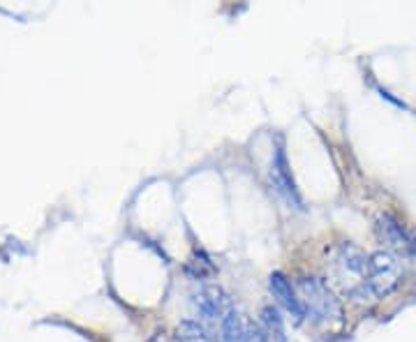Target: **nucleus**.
I'll list each match as a JSON object with an SVG mask.
<instances>
[{"mask_svg": "<svg viewBox=\"0 0 416 342\" xmlns=\"http://www.w3.org/2000/svg\"><path fill=\"white\" fill-rule=\"evenodd\" d=\"M148 342H171V338H169V336H167V333H164V331H157V333H155V336H153V338H150Z\"/></svg>", "mask_w": 416, "mask_h": 342, "instance_id": "nucleus-12", "label": "nucleus"}, {"mask_svg": "<svg viewBox=\"0 0 416 342\" xmlns=\"http://www.w3.org/2000/svg\"><path fill=\"white\" fill-rule=\"evenodd\" d=\"M400 282H403V268H400V261L394 254L386 250L370 254V261H368V289H370L372 296H389L400 287Z\"/></svg>", "mask_w": 416, "mask_h": 342, "instance_id": "nucleus-3", "label": "nucleus"}, {"mask_svg": "<svg viewBox=\"0 0 416 342\" xmlns=\"http://www.w3.org/2000/svg\"><path fill=\"white\" fill-rule=\"evenodd\" d=\"M268 180H271V188L275 190V195L282 199L290 209L303 211V199L299 195V188H296V183H294V176H292L290 162H287V153H285L282 144L275 148L273 162H271V171H268Z\"/></svg>", "mask_w": 416, "mask_h": 342, "instance_id": "nucleus-5", "label": "nucleus"}, {"mask_svg": "<svg viewBox=\"0 0 416 342\" xmlns=\"http://www.w3.org/2000/svg\"><path fill=\"white\" fill-rule=\"evenodd\" d=\"M368 261L370 257L354 243H342L335 250L333 270L335 280L354 301H363V296H372L368 289Z\"/></svg>", "mask_w": 416, "mask_h": 342, "instance_id": "nucleus-2", "label": "nucleus"}, {"mask_svg": "<svg viewBox=\"0 0 416 342\" xmlns=\"http://www.w3.org/2000/svg\"><path fill=\"white\" fill-rule=\"evenodd\" d=\"M192 303H195L197 313L202 315V320L218 324L227 317V313H231V301L227 296V291L218 287V284H202L192 291Z\"/></svg>", "mask_w": 416, "mask_h": 342, "instance_id": "nucleus-6", "label": "nucleus"}, {"mask_svg": "<svg viewBox=\"0 0 416 342\" xmlns=\"http://www.w3.org/2000/svg\"><path fill=\"white\" fill-rule=\"evenodd\" d=\"M261 324L264 329H266L268 338L275 340V342H287V336H285V322L282 317H280V313L273 308V305H266L261 310Z\"/></svg>", "mask_w": 416, "mask_h": 342, "instance_id": "nucleus-9", "label": "nucleus"}, {"mask_svg": "<svg viewBox=\"0 0 416 342\" xmlns=\"http://www.w3.org/2000/svg\"><path fill=\"white\" fill-rule=\"evenodd\" d=\"M245 342H271V340H268V336H264V333L257 329V326L250 324V329H247V338H245Z\"/></svg>", "mask_w": 416, "mask_h": 342, "instance_id": "nucleus-11", "label": "nucleus"}, {"mask_svg": "<svg viewBox=\"0 0 416 342\" xmlns=\"http://www.w3.org/2000/svg\"><path fill=\"white\" fill-rule=\"evenodd\" d=\"M377 236L386 252L394 254L398 261H416V238L394 216L377 218Z\"/></svg>", "mask_w": 416, "mask_h": 342, "instance_id": "nucleus-4", "label": "nucleus"}, {"mask_svg": "<svg viewBox=\"0 0 416 342\" xmlns=\"http://www.w3.org/2000/svg\"><path fill=\"white\" fill-rule=\"evenodd\" d=\"M299 296L306 317L319 326H340L342 324V303L326 280L317 275H306L299 280Z\"/></svg>", "mask_w": 416, "mask_h": 342, "instance_id": "nucleus-1", "label": "nucleus"}, {"mask_svg": "<svg viewBox=\"0 0 416 342\" xmlns=\"http://www.w3.org/2000/svg\"><path fill=\"white\" fill-rule=\"evenodd\" d=\"M268 289H271V294H273V298L278 301V303L294 317V322L301 324L303 317H306V310H303L301 296L296 294L294 284L290 282V277H287L285 273H273L268 277Z\"/></svg>", "mask_w": 416, "mask_h": 342, "instance_id": "nucleus-7", "label": "nucleus"}, {"mask_svg": "<svg viewBox=\"0 0 416 342\" xmlns=\"http://www.w3.org/2000/svg\"><path fill=\"white\" fill-rule=\"evenodd\" d=\"M176 338H178V342H213V338L204 329V324H199L195 320L181 322L178 331H176Z\"/></svg>", "mask_w": 416, "mask_h": 342, "instance_id": "nucleus-10", "label": "nucleus"}, {"mask_svg": "<svg viewBox=\"0 0 416 342\" xmlns=\"http://www.w3.org/2000/svg\"><path fill=\"white\" fill-rule=\"evenodd\" d=\"M247 329H250V322H247L238 310H231V313H227L225 320L220 322V340L222 342H245Z\"/></svg>", "mask_w": 416, "mask_h": 342, "instance_id": "nucleus-8", "label": "nucleus"}]
</instances>
